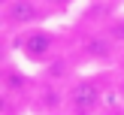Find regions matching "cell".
<instances>
[{
	"label": "cell",
	"mask_w": 124,
	"mask_h": 115,
	"mask_svg": "<svg viewBox=\"0 0 124 115\" xmlns=\"http://www.w3.org/2000/svg\"><path fill=\"white\" fill-rule=\"evenodd\" d=\"M109 94H115V70L76 73L67 85L64 115H103Z\"/></svg>",
	"instance_id": "6da1fadb"
},
{
	"label": "cell",
	"mask_w": 124,
	"mask_h": 115,
	"mask_svg": "<svg viewBox=\"0 0 124 115\" xmlns=\"http://www.w3.org/2000/svg\"><path fill=\"white\" fill-rule=\"evenodd\" d=\"M58 115H64V112H58Z\"/></svg>",
	"instance_id": "8fae6325"
},
{
	"label": "cell",
	"mask_w": 124,
	"mask_h": 115,
	"mask_svg": "<svg viewBox=\"0 0 124 115\" xmlns=\"http://www.w3.org/2000/svg\"><path fill=\"white\" fill-rule=\"evenodd\" d=\"M115 97L124 103V70H115Z\"/></svg>",
	"instance_id": "52a82bcc"
},
{
	"label": "cell",
	"mask_w": 124,
	"mask_h": 115,
	"mask_svg": "<svg viewBox=\"0 0 124 115\" xmlns=\"http://www.w3.org/2000/svg\"><path fill=\"white\" fill-rule=\"evenodd\" d=\"M70 54L76 58L79 67H91V70H115V67H118V58H121V48L106 36V30H103L100 24H94L88 33L79 36L76 48H70Z\"/></svg>",
	"instance_id": "3957f363"
},
{
	"label": "cell",
	"mask_w": 124,
	"mask_h": 115,
	"mask_svg": "<svg viewBox=\"0 0 124 115\" xmlns=\"http://www.w3.org/2000/svg\"><path fill=\"white\" fill-rule=\"evenodd\" d=\"M9 48L18 58V64L46 70L48 64H54V61L67 52V42H64V33H61L58 27L39 24V27H30V30H24V33L9 36Z\"/></svg>",
	"instance_id": "7a4b0ae2"
},
{
	"label": "cell",
	"mask_w": 124,
	"mask_h": 115,
	"mask_svg": "<svg viewBox=\"0 0 124 115\" xmlns=\"http://www.w3.org/2000/svg\"><path fill=\"white\" fill-rule=\"evenodd\" d=\"M88 3H109V0H88Z\"/></svg>",
	"instance_id": "9c48e42d"
},
{
	"label": "cell",
	"mask_w": 124,
	"mask_h": 115,
	"mask_svg": "<svg viewBox=\"0 0 124 115\" xmlns=\"http://www.w3.org/2000/svg\"><path fill=\"white\" fill-rule=\"evenodd\" d=\"M54 21V15L48 12V6L42 0H9L3 3V33L6 39L15 33H24L30 27Z\"/></svg>",
	"instance_id": "277c9868"
},
{
	"label": "cell",
	"mask_w": 124,
	"mask_h": 115,
	"mask_svg": "<svg viewBox=\"0 0 124 115\" xmlns=\"http://www.w3.org/2000/svg\"><path fill=\"white\" fill-rule=\"evenodd\" d=\"M115 70H124V52H121V58H118V67Z\"/></svg>",
	"instance_id": "ba28073f"
},
{
	"label": "cell",
	"mask_w": 124,
	"mask_h": 115,
	"mask_svg": "<svg viewBox=\"0 0 124 115\" xmlns=\"http://www.w3.org/2000/svg\"><path fill=\"white\" fill-rule=\"evenodd\" d=\"M97 24L106 30V36H109V39H112L115 46L124 52V9H121V12H109V15L100 18Z\"/></svg>",
	"instance_id": "5b68a950"
},
{
	"label": "cell",
	"mask_w": 124,
	"mask_h": 115,
	"mask_svg": "<svg viewBox=\"0 0 124 115\" xmlns=\"http://www.w3.org/2000/svg\"><path fill=\"white\" fill-rule=\"evenodd\" d=\"M42 3L48 6V12H52L54 18H67L73 12V6L79 3V0H42Z\"/></svg>",
	"instance_id": "8992f818"
},
{
	"label": "cell",
	"mask_w": 124,
	"mask_h": 115,
	"mask_svg": "<svg viewBox=\"0 0 124 115\" xmlns=\"http://www.w3.org/2000/svg\"><path fill=\"white\" fill-rule=\"evenodd\" d=\"M3 3H9V0H3Z\"/></svg>",
	"instance_id": "30bf717a"
}]
</instances>
